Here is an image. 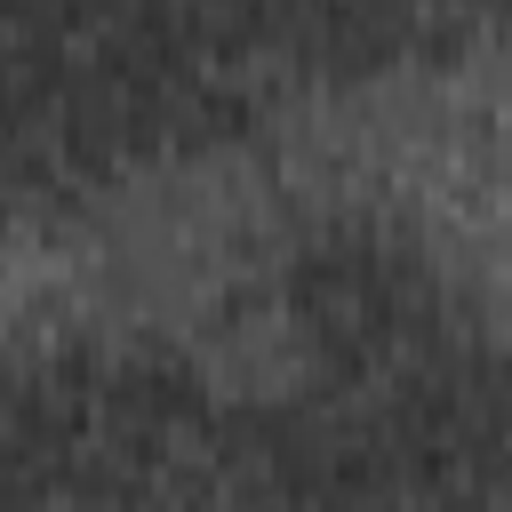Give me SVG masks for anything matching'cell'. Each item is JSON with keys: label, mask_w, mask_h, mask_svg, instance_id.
<instances>
[{"label": "cell", "mask_w": 512, "mask_h": 512, "mask_svg": "<svg viewBox=\"0 0 512 512\" xmlns=\"http://www.w3.org/2000/svg\"><path fill=\"white\" fill-rule=\"evenodd\" d=\"M288 392L264 400L280 504H504V344L464 272L368 208L304 216L272 256Z\"/></svg>", "instance_id": "cell-1"}, {"label": "cell", "mask_w": 512, "mask_h": 512, "mask_svg": "<svg viewBox=\"0 0 512 512\" xmlns=\"http://www.w3.org/2000/svg\"><path fill=\"white\" fill-rule=\"evenodd\" d=\"M192 0H0V208H112L256 120Z\"/></svg>", "instance_id": "cell-2"}, {"label": "cell", "mask_w": 512, "mask_h": 512, "mask_svg": "<svg viewBox=\"0 0 512 512\" xmlns=\"http://www.w3.org/2000/svg\"><path fill=\"white\" fill-rule=\"evenodd\" d=\"M0 504H280L264 400L136 328L8 336Z\"/></svg>", "instance_id": "cell-3"}, {"label": "cell", "mask_w": 512, "mask_h": 512, "mask_svg": "<svg viewBox=\"0 0 512 512\" xmlns=\"http://www.w3.org/2000/svg\"><path fill=\"white\" fill-rule=\"evenodd\" d=\"M232 64L272 88H368L432 64L488 0H192Z\"/></svg>", "instance_id": "cell-4"}]
</instances>
